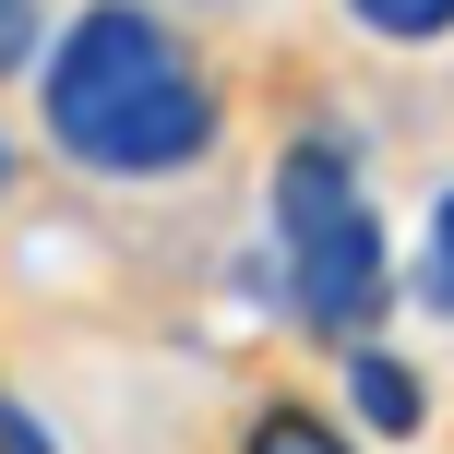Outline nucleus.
I'll list each match as a JSON object with an SVG mask.
<instances>
[{"instance_id": "6e6552de", "label": "nucleus", "mask_w": 454, "mask_h": 454, "mask_svg": "<svg viewBox=\"0 0 454 454\" xmlns=\"http://www.w3.org/2000/svg\"><path fill=\"white\" fill-rule=\"evenodd\" d=\"M0 454H60V442L36 431V407H24V395H0Z\"/></svg>"}, {"instance_id": "39448f33", "label": "nucleus", "mask_w": 454, "mask_h": 454, "mask_svg": "<svg viewBox=\"0 0 454 454\" xmlns=\"http://www.w3.org/2000/svg\"><path fill=\"white\" fill-rule=\"evenodd\" d=\"M239 454H347V431H335V419H311V407H263Z\"/></svg>"}, {"instance_id": "7ed1b4c3", "label": "nucleus", "mask_w": 454, "mask_h": 454, "mask_svg": "<svg viewBox=\"0 0 454 454\" xmlns=\"http://www.w3.org/2000/svg\"><path fill=\"white\" fill-rule=\"evenodd\" d=\"M347 395H359V419L383 442H407L419 419H431V395H419V371L407 359H383V347H347Z\"/></svg>"}, {"instance_id": "423d86ee", "label": "nucleus", "mask_w": 454, "mask_h": 454, "mask_svg": "<svg viewBox=\"0 0 454 454\" xmlns=\"http://www.w3.org/2000/svg\"><path fill=\"white\" fill-rule=\"evenodd\" d=\"M419 287H431V311H454V192L431 204V263H419Z\"/></svg>"}, {"instance_id": "f257e3e1", "label": "nucleus", "mask_w": 454, "mask_h": 454, "mask_svg": "<svg viewBox=\"0 0 454 454\" xmlns=\"http://www.w3.org/2000/svg\"><path fill=\"white\" fill-rule=\"evenodd\" d=\"M48 144L96 180H168V168L215 156V84L168 36V12L96 0L48 48Z\"/></svg>"}, {"instance_id": "1a4fd4ad", "label": "nucleus", "mask_w": 454, "mask_h": 454, "mask_svg": "<svg viewBox=\"0 0 454 454\" xmlns=\"http://www.w3.org/2000/svg\"><path fill=\"white\" fill-rule=\"evenodd\" d=\"M0 180H12V144H0Z\"/></svg>"}, {"instance_id": "f03ea898", "label": "nucleus", "mask_w": 454, "mask_h": 454, "mask_svg": "<svg viewBox=\"0 0 454 454\" xmlns=\"http://www.w3.org/2000/svg\"><path fill=\"white\" fill-rule=\"evenodd\" d=\"M275 275H287V311L311 323V335H371V311H383V215H371L359 192V156H347L335 132H299L287 156H275Z\"/></svg>"}, {"instance_id": "20e7f679", "label": "nucleus", "mask_w": 454, "mask_h": 454, "mask_svg": "<svg viewBox=\"0 0 454 454\" xmlns=\"http://www.w3.org/2000/svg\"><path fill=\"white\" fill-rule=\"evenodd\" d=\"M347 12H359L371 36H395V48H442L454 36V0H347Z\"/></svg>"}, {"instance_id": "0eeeda50", "label": "nucleus", "mask_w": 454, "mask_h": 454, "mask_svg": "<svg viewBox=\"0 0 454 454\" xmlns=\"http://www.w3.org/2000/svg\"><path fill=\"white\" fill-rule=\"evenodd\" d=\"M36 60V0H0V72Z\"/></svg>"}]
</instances>
